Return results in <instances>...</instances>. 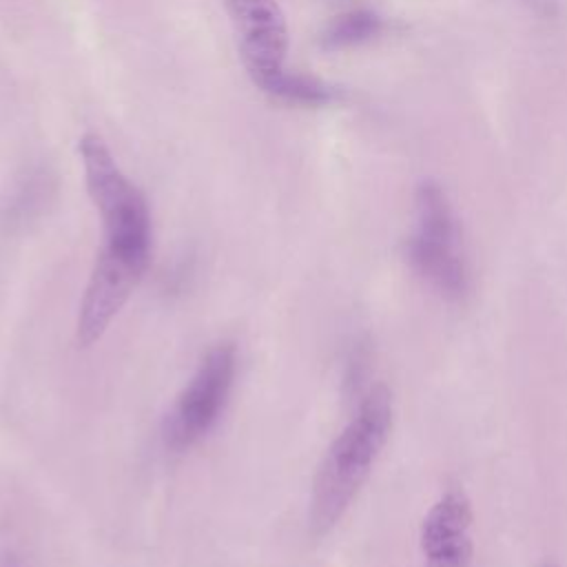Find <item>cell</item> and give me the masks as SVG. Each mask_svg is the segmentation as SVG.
<instances>
[{"mask_svg":"<svg viewBox=\"0 0 567 567\" xmlns=\"http://www.w3.org/2000/svg\"><path fill=\"white\" fill-rule=\"evenodd\" d=\"M392 423V392L381 383L370 385L317 467L308 509V523L315 536L332 532L348 512L381 456Z\"/></svg>","mask_w":567,"mask_h":567,"instance_id":"cell-1","label":"cell"},{"mask_svg":"<svg viewBox=\"0 0 567 567\" xmlns=\"http://www.w3.org/2000/svg\"><path fill=\"white\" fill-rule=\"evenodd\" d=\"M414 275L447 301L472 292V270L463 248L461 226L445 190L423 179L414 193V226L405 244Z\"/></svg>","mask_w":567,"mask_h":567,"instance_id":"cell-2","label":"cell"},{"mask_svg":"<svg viewBox=\"0 0 567 567\" xmlns=\"http://www.w3.org/2000/svg\"><path fill=\"white\" fill-rule=\"evenodd\" d=\"M80 155L89 195L104 221V248L148 264L151 215L144 195L120 171L97 135L86 133L80 140Z\"/></svg>","mask_w":567,"mask_h":567,"instance_id":"cell-3","label":"cell"},{"mask_svg":"<svg viewBox=\"0 0 567 567\" xmlns=\"http://www.w3.org/2000/svg\"><path fill=\"white\" fill-rule=\"evenodd\" d=\"M237 372V350L233 343H215L199 361L195 374L168 410L162 436L173 452H186L199 443L217 423L230 396Z\"/></svg>","mask_w":567,"mask_h":567,"instance_id":"cell-4","label":"cell"},{"mask_svg":"<svg viewBox=\"0 0 567 567\" xmlns=\"http://www.w3.org/2000/svg\"><path fill=\"white\" fill-rule=\"evenodd\" d=\"M233 18L239 55L255 82L264 89L284 69L288 27L277 0H224Z\"/></svg>","mask_w":567,"mask_h":567,"instance_id":"cell-5","label":"cell"},{"mask_svg":"<svg viewBox=\"0 0 567 567\" xmlns=\"http://www.w3.org/2000/svg\"><path fill=\"white\" fill-rule=\"evenodd\" d=\"M146 266L148 264L122 257L109 248L100 250L78 310L75 339L82 348L93 346L106 332L140 284Z\"/></svg>","mask_w":567,"mask_h":567,"instance_id":"cell-6","label":"cell"},{"mask_svg":"<svg viewBox=\"0 0 567 567\" xmlns=\"http://www.w3.org/2000/svg\"><path fill=\"white\" fill-rule=\"evenodd\" d=\"M472 503L463 489H445L425 512L419 529L423 567H470L472 543Z\"/></svg>","mask_w":567,"mask_h":567,"instance_id":"cell-7","label":"cell"},{"mask_svg":"<svg viewBox=\"0 0 567 567\" xmlns=\"http://www.w3.org/2000/svg\"><path fill=\"white\" fill-rule=\"evenodd\" d=\"M51 193H53L51 182L42 171H35L22 177L2 206V213H0L2 226L16 233L33 224L44 213Z\"/></svg>","mask_w":567,"mask_h":567,"instance_id":"cell-8","label":"cell"},{"mask_svg":"<svg viewBox=\"0 0 567 567\" xmlns=\"http://www.w3.org/2000/svg\"><path fill=\"white\" fill-rule=\"evenodd\" d=\"M385 22L370 9H352L337 16L321 33L319 42L323 49H348L374 40L383 31Z\"/></svg>","mask_w":567,"mask_h":567,"instance_id":"cell-9","label":"cell"},{"mask_svg":"<svg viewBox=\"0 0 567 567\" xmlns=\"http://www.w3.org/2000/svg\"><path fill=\"white\" fill-rule=\"evenodd\" d=\"M264 93L301 106H323L339 97V91L317 78L301 75V73H288L281 71L275 80H270L264 89Z\"/></svg>","mask_w":567,"mask_h":567,"instance_id":"cell-10","label":"cell"},{"mask_svg":"<svg viewBox=\"0 0 567 567\" xmlns=\"http://www.w3.org/2000/svg\"><path fill=\"white\" fill-rule=\"evenodd\" d=\"M0 567H27L18 547L7 538H0Z\"/></svg>","mask_w":567,"mask_h":567,"instance_id":"cell-11","label":"cell"},{"mask_svg":"<svg viewBox=\"0 0 567 567\" xmlns=\"http://www.w3.org/2000/svg\"><path fill=\"white\" fill-rule=\"evenodd\" d=\"M529 2L538 9H549V4H551V0H529Z\"/></svg>","mask_w":567,"mask_h":567,"instance_id":"cell-12","label":"cell"},{"mask_svg":"<svg viewBox=\"0 0 567 567\" xmlns=\"http://www.w3.org/2000/svg\"><path fill=\"white\" fill-rule=\"evenodd\" d=\"M538 567H560V565H556V563H543V565H538Z\"/></svg>","mask_w":567,"mask_h":567,"instance_id":"cell-13","label":"cell"}]
</instances>
